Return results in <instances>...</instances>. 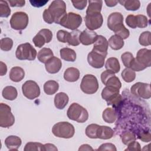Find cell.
I'll use <instances>...</instances> for the list:
<instances>
[{"mask_svg":"<svg viewBox=\"0 0 151 151\" xmlns=\"http://www.w3.org/2000/svg\"><path fill=\"white\" fill-rule=\"evenodd\" d=\"M78 150H93V149L87 144H84L82 145L78 149Z\"/></svg>","mask_w":151,"mask_h":151,"instance_id":"cell-57","label":"cell"},{"mask_svg":"<svg viewBox=\"0 0 151 151\" xmlns=\"http://www.w3.org/2000/svg\"><path fill=\"white\" fill-rule=\"evenodd\" d=\"M121 76L123 80L126 83L132 82L136 78L135 72L129 68H124L122 71Z\"/></svg>","mask_w":151,"mask_h":151,"instance_id":"cell-36","label":"cell"},{"mask_svg":"<svg viewBox=\"0 0 151 151\" xmlns=\"http://www.w3.org/2000/svg\"><path fill=\"white\" fill-rule=\"evenodd\" d=\"M2 97L8 100H15L18 96V92L17 90L15 87L11 86H8L5 87L2 91Z\"/></svg>","mask_w":151,"mask_h":151,"instance_id":"cell-29","label":"cell"},{"mask_svg":"<svg viewBox=\"0 0 151 151\" xmlns=\"http://www.w3.org/2000/svg\"><path fill=\"white\" fill-rule=\"evenodd\" d=\"M107 24L108 28L113 31L116 28L123 24V15L118 12H114L110 14L107 18Z\"/></svg>","mask_w":151,"mask_h":151,"instance_id":"cell-18","label":"cell"},{"mask_svg":"<svg viewBox=\"0 0 151 151\" xmlns=\"http://www.w3.org/2000/svg\"><path fill=\"white\" fill-rule=\"evenodd\" d=\"M137 19V27L143 28L147 26L148 19L145 15L139 14L136 15Z\"/></svg>","mask_w":151,"mask_h":151,"instance_id":"cell-45","label":"cell"},{"mask_svg":"<svg viewBox=\"0 0 151 151\" xmlns=\"http://www.w3.org/2000/svg\"><path fill=\"white\" fill-rule=\"evenodd\" d=\"M125 150H141L140 145L134 140L127 145V147Z\"/></svg>","mask_w":151,"mask_h":151,"instance_id":"cell-52","label":"cell"},{"mask_svg":"<svg viewBox=\"0 0 151 151\" xmlns=\"http://www.w3.org/2000/svg\"><path fill=\"white\" fill-rule=\"evenodd\" d=\"M100 125L97 124H90L86 129V134L91 139H97V132Z\"/></svg>","mask_w":151,"mask_h":151,"instance_id":"cell-37","label":"cell"},{"mask_svg":"<svg viewBox=\"0 0 151 151\" xmlns=\"http://www.w3.org/2000/svg\"><path fill=\"white\" fill-rule=\"evenodd\" d=\"M122 5L128 11H136L140 7V2L138 0H126V1H119Z\"/></svg>","mask_w":151,"mask_h":151,"instance_id":"cell-34","label":"cell"},{"mask_svg":"<svg viewBox=\"0 0 151 151\" xmlns=\"http://www.w3.org/2000/svg\"><path fill=\"white\" fill-rule=\"evenodd\" d=\"M48 2V0H45V1H42V0L29 1V2L31 4L32 6H33L34 7H38V8L44 6Z\"/></svg>","mask_w":151,"mask_h":151,"instance_id":"cell-54","label":"cell"},{"mask_svg":"<svg viewBox=\"0 0 151 151\" xmlns=\"http://www.w3.org/2000/svg\"><path fill=\"white\" fill-rule=\"evenodd\" d=\"M82 21L83 19L80 15L74 12H68L61 19L59 24L74 31L81 25Z\"/></svg>","mask_w":151,"mask_h":151,"instance_id":"cell-6","label":"cell"},{"mask_svg":"<svg viewBox=\"0 0 151 151\" xmlns=\"http://www.w3.org/2000/svg\"><path fill=\"white\" fill-rule=\"evenodd\" d=\"M138 137L144 142H149L150 141V132L142 131L138 133Z\"/></svg>","mask_w":151,"mask_h":151,"instance_id":"cell-50","label":"cell"},{"mask_svg":"<svg viewBox=\"0 0 151 151\" xmlns=\"http://www.w3.org/2000/svg\"><path fill=\"white\" fill-rule=\"evenodd\" d=\"M80 77V71L74 67L67 68L64 73V78L68 82H75Z\"/></svg>","mask_w":151,"mask_h":151,"instance_id":"cell-24","label":"cell"},{"mask_svg":"<svg viewBox=\"0 0 151 151\" xmlns=\"http://www.w3.org/2000/svg\"><path fill=\"white\" fill-rule=\"evenodd\" d=\"M37 55L36 50L28 42L19 45L15 52L16 57L20 60H34Z\"/></svg>","mask_w":151,"mask_h":151,"instance_id":"cell-5","label":"cell"},{"mask_svg":"<svg viewBox=\"0 0 151 151\" xmlns=\"http://www.w3.org/2000/svg\"><path fill=\"white\" fill-rule=\"evenodd\" d=\"M88 6L86 10V14L93 13H100L102 8L103 1L101 0L97 1H88Z\"/></svg>","mask_w":151,"mask_h":151,"instance_id":"cell-30","label":"cell"},{"mask_svg":"<svg viewBox=\"0 0 151 151\" xmlns=\"http://www.w3.org/2000/svg\"><path fill=\"white\" fill-rule=\"evenodd\" d=\"M129 68H130L131 70H132L134 71H140L145 70L146 68L145 66H143L142 64H140L136 59V58H134L130 65Z\"/></svg>","mask_w":151,"mask_h":151,"instance_id":"cell-47","label":"cell"},{"mask_svg":"<svg viewBox=\"0 0 151 151\" xmlns=\"http://www.w3.org/2000/svg\"><path fill=\"white\" fill-rule=\"evenodd\" d=\"M97 150H114L116 151L117 149L114 145L110 143H103L97 149Z\"/></svg>","mask_w":151,"mask_h":151,"instance_id":"cell-51","label":"cell"},{"mask_svg":"<svg viewBox=\"0 0 151 151\" xmlns=\"http://www.w3.org/2000/svg\"><path fill=\"white\" fill-rule=\"evenodd\" d=\"M13 41L8 37L3 38L1 40V49L5 51H8L12 49Z\"/></svg>","mask_w":151,"mask_h":151,"instance_id":"cell-43","label":"cell"},{"mask_svg":"<svg viewBox=\"0 0 151 151\" xmlns=\"http://www.w3.org/2000/svg\"><path fill=\"white\" fill-rule=\"evenodd\" d=\"M24 96L29 100H33L40 95V88L38 84L33 80H28L22 86Z\"/></svg>","mask_w":151,"mask_h":151,"instance_id":"cell-10","label":"cell"},{"mask_svg":"<svg viewBox=\"0 0 151 151\" xmlns=\"http://www.w3.org/2000/svg\"><path fill=\"white\" fill-rule=\"evenodd\" d=\"M86 27L89 30H95L100 28L103 22V16L101 13L86 14L84 18Z\"/></svg>","mask_w":151,"mask_h":151,"instance_id":"cell-12","label":"cell"},{"mask_svg":"<svg viewBox=\"0 0 151 151\" xmlns=\"http://www.w3.org/2000/svg\"><path fill=\"white\" fill-rule=\"evenodd\" d=\"M108 46L109 44L107 39L103 35H98L96 41L94 43L93 48L92 50L107 56Z\"/></svg>","mask_w":151,"mask_h":151,"instance_id":"cell-16","label":"cell"},{"mask_svg":"<svg viewBox=\"0 0 151 151\" xmlns=\"http://www.w3.org/2000/svg\"><path fill=\"white\" fill-rule=\"evenodd\" d=\"M68 100V95L64 92H60L55 94L54 97V105L57 109L62 110L67 106Z\"/></svg>","mask_w":151,"mask_h":151,"instance_id":"cell-22","label":"cell"},{"mask_svg":"<svg viewBox=\"0 0 151 151\" xmlns=\"http://www.w3.org/2000/svg\"><path fill=\"white\" fill-rule=\"evenodd\" d=\"M80 88L86 94H92L96 93L99 88V83L97 78L92 74L85 75L82 78Z\"/></svg>","mask_w":151,"mask_h":151,"instance_id":"cell-7","label":"cell"},{"mask_svg":"<svg viewBox=\"0 0 151 151\" xmlns=\"http://www.w3.org/2000/svg\"><path fill=\"white\" fill-rule=\"evenodd\" d=\"M24 150V151L43 150L44 151V145L38 142H28L25 145Z\"/></svg>","mask_w":151,"mask_h":151,"instance_id":"cell-40","label":"cell"},{"mask_svg":"<svg viewBox=\"0 0 151 151\" xmlns=\"http://www.w3.org/2000/svg\"><path fill=\"white\" fill-rule=\"evenodd\" d=\"M5 144L9 150H18L22 144V140L17 136H9L5 139Z\"/></svg>","mask_w":151,"mask_h":151,"instance_id":"cell-21","label":"cell"},{"mask_svg":"<svg viewBox=\"0 0 151 151\" xmlns=\"http://www.w3.org/2000/svg\"><path fill=\"white\" fill-rule=\"evenodd\" d=\"M81 31L78 29H76L70 32L68 40V44L72 46H77L80 44V35L81 34Z\"/></svg>","mask_w":151,"mask_h":151,"instance_id":"cell-35","label":"cell"},{"mask_svg":"<svg viewBox=\"0 0 151 151\" xmlns=\"http://www.w3.org/2000/svg\"><path fill=\"white\" fill-rule=\"evenodd\" d=\"M61 58L66 61L74 62L76 60V53L75 51L70 48H63L60 51Z\"/></svg>","mask_w":151,"mask_h":151,"instance_id":"cell-27","label":"cell"},{"mask_svg":"<svg viewBox=\"0 0 151 151\" xmlns=\"http://www.w3.org/2000/svg\"><path fill=\"white\" fill-rule=\"evenodd\" d=\"M108 44L112 50H119L124 46V42L121 37L117 35H113L109 38L108 41Z\"/></svg>","mask_w":151,"mask_h":151,"instance_id":"cell-28","label":"cell"},{"mask_svg":"<svg viewBox=\"0 0 151 151\" xmlns=\"http://www.w3.org/2000/svg\"><path fill=\"white\" fill-rule=\"evenodd\" d=\"M106 56L91 51L88 54L87 61L90 66L95 68H101L104 66Z\"/></svg>","mask_w":151,"mask_h":151,"instance_id":"cell-15","label":"cell"},{"mask_svg":"<svg viewBox=\"0 0 151 151\" xmlns=\"http://www.w3.org/2000/svg\"><path fill=\"white\" fill-rule=\"evenodd\" d=\"M28 16L27 13L22 11L14 13L10 19V25L12 29L23 30L26 28L28 24Z\"/></svg>","mask_w":151,"mask_h":151,"instance_id":"cell-9","label":"cell"},{"mask_svg":"<svg viewBox=\"0 0 151 151\" xmlns=\"http://www.w3.org/2000/svg\"><path fill=\"white\" fill-rule=\"evenodd\" d=\"M130 91L135 96L140 98L149 99L151 97L150 85L148 83L137 82L131 87Z\"/></svg>","mask_w":151,"mask_h":151,"instance_id":"cell-11","label":"cell"},{"mask_svg":"<svg viewBox=\"0 0 151 151\" xmlns=\"http://www.w3.org/2000/svg\"><path fill=\"white\" fill-rule=\"evenodd\" d=\"M114 134L113 130L107 126H99L97 132V139H109Z\"/></svg>","mask_w":151,"mask_h":151,"instance_id":"cell-26","label":"cell"},{"mask_svg":"<svg viewBox=\"0 0 151 151\" xmlns=\"http://www.w3.org/2000/svg\"><path fill=\"white\" fill-rule=\"evenodd\" d=\"M15 123V117L11 112V107L6 104H0V126L8 128Z\"/></svg>","mask_w":151,"mask_h":151,"instance_id":"cell-8","label":"cell"},{"mask_svg":"<svg viewBox=\"0 0 151 151\" xmlns=\"http://www.w3.org/2000/svg\"><path fill=\"white\" fill-rule=\"evenodd\" d=\"M7 67L6 65L2 61H0V74L3 76L6 74Z\"/></svg>","mask_w":151,"mask_h":151,"instance_id":"cell-56","label":"cell"},{"mask_svg":"<svg viewBox=\"0 0 151 151\" xmlns=\"http://www.w3.org/2000/svg\"><path fill=\"white\" fill-rule=\"evenodd\" d=\"M47 71L50 74L58 73L62 67V62L60 58L53 56L45 63Z\"/></svg>","mask_w":151,"mask_h":151,"instance_id":"cell-20","label":"cell"},{"mask_svg":"<svg viewBox=\"0 0 151 151\" xmlns=\"http://www.w3.org/2000/svg\"><path fill=\"white\" fill-rule=\"evenodd\" d=\"M59 88L58 83L54 80H48L44 84V91L47 95L55 94Z\"/></svg>","mask_w":151,"mask_h":151,"instance_id":"cell-31","label":"cell"},{"mask_svg":"<svg viewBox=\"0 0 151 151\" xmlns=\"http://www.w3.org/2000/svg\"><path fill=\"white\" fill-rule=\"evenodd\" d=\"M67 14L66 4L64 1L55 0L45 9L42 14L44 21L47 24H60L61 19Z\"/></svg>","mask_w":151,"mask_h":151,"instance_id":"cell-1","label":"cell"},{"mask_svg":"<svg viewBox=\"0 0 151 151\" xmlns=\"http://www.w3.org/2000/svg\"><path fill=\"white\" fill-rule=\"evenodd\" d=\"M134 57L133 54L130 52H125L121 55V59L123 65L126 68H129L130 65L133 61Z\"/></svg>","mask_w":151,"mask_h":151,"instance_id":"cell-44","label":"cell"},{"mask_svg":"<svg viewBox=\"0 0 151 151\" xmlns=\"http://www.w3.org/2000/svg\"><path fill=\"white\" fill-rule=\"evenodd\" d=\"M150 32L145 31L143 32L139 36V44L142 46H148L150 45Z\"/></svg>","mask_w":151,"mask_h":151,"instance_id":"cell-42","label":"cell"},{"mask_svg":"<svg viewBox=\"0 0 151 151\" xmlns=\"http://www.w3.org/2000/svg\"><path fill=\"white\" fill-rule=\"evenodd\" d=\"M71 2L74 6V7L79 10H83L85 8L87 5V1H71Z\"/></svg>","mask_w":151,"mask_h":151,"instance_id":"cell-49","label":"cell"},{"mask_svg":"<svg viewBox=\"0 0 151 151\" xmlns=\"http://www.w3.org/2000/svg\"><path fill=\"white\" fill-rule=\"evenodd\" d=\"M67 115L69 119L78 123H84L88 118L87 110L77 103H73L70 106L67 111Z\"/></svg>","mask_w":151,"mask_h":151,"instance_id":"cell-2","label":"cell"},{"mask_svg":"<svg viewBox=\"0 0 151 151\" xmlns=\"http://www.w3.org/2000/svg\"><path fill=\"white\" fill-rule=\"evenodd\" d=\"M58 149L57 147L51 143H47L44 145V151H47V150H55L57 151Z\"/></svg>","mask_w":151,"mask_h":151,"instance_id":"cell-55","label":"cell"},{"mask_svg":"<svg viewBox=\"0 0 151 151\" xmlns=\"http://www.w3.org/2000/svg\"><path fill=\"white\" fill-rule=\"evenodd\" d=\"M97 36L98 35L95 31L86 29L82 31L80 34V43L84 45H89L94 44L97 38Z\"/></svg>","mask_w":151,"mask_h":151,"instance_id":"cell-19","label":"cell"},{"mask_svg":"<svg viewBox=\"0 0 151 151\" xmlns=\"http://www.w3.org/2000/svg\"><path fill=\"white\" fill-rule=\"evenodd\" d=\"M136 59L146 68L151 65V50L142 48L138 51Z\"/></svg>","mask_w":151,"mask_h":151,"instance_id":"cell-17","label":"cell"},{"mask_svg":"<svg viewBox=\"0 0 151 151\" xmlns=\"http://www.w3.org/2000/svg\"><path fill=\"white\" fill-rule=\"evenodd\" d=\"M101 80L106 86L113 87L118 89H120L122 87V83L119 78L114 73L108 70H106L101 73Z\"/></svg>","mask_w":151,"mask_h":151,"instance_id":"cell-14","label":"cell"},{"mask_svg":"<svg viewBox=\"0 0 151 151\" xmlns=\"http://www.w3.org/2000/svg\"><path fill=\"white\" fill-rule=\"evenodd\" d=\"M11 14V9L7 1H0V17L7 18Z\"/></svg>","mask_w":151,"mask_h":151,"instance_id":"cell-41","label":"cell"},{"mask_svg":"<svg viewBox=\"0 0 151 151\" xmlns=\"http://www.w3.org/2000/svg\"><path fill=\"white\" fill-rule=\"evenodd\" d=\"M126 24L132 28H136L137 27V19L136 15H129L126 18Z\"/></svg>","mask_w":151,"mask_h":151,"instance_id":"cell-48","label":"cell"},{"mask_svg":"<svg viewBox=\"0 0 151 151\" xmlns=\"http://www.w3.org/2000/svg\"><path fill=\"white\" fill-rule=\"evenodd\" d=\"M52 38V33L48 29H41L33 38L32 41L35 47L41 48L45 43H49Z\"/></svg>","mask_w":151,"mask_h":151,"instance_id":"cell-13","label":"cell"},{"mask_svg":"<svg viewBox=\"0 0 151 151\" xmlns=\"http://www.w3.org/2000/svg\"><path fill=\"white\" fill-rule=\"evenodd\" d=\"M120 136L122 143L125 145H128L130 143L136 140V137L134 134L133 132L129 131L123 132Z\"/></svg>","mask_w":151,"mask_h":151,"instance_id":"cell-39","label":"cell"},{"mask_svg":"<svg viewBox=\"0 0 151 151\" xmlns=\"http://www.w3.org/2000/svg\"><path fill=\"white\" fill-rule=\"evenodd\" d=\"M54 56L52 51L49 48H42L39 51L37 58L42 63H45L48 60Z\"/></svg>","mask_w":151,"mask_h":151,"instance_id":"cell-33","label":"cell"},{"mask_svg":"<svg viewBox=\"0 0 151 151\" xmlns=\"http://www.w3.org/2000/svg\"><path fill=\"white\" fill-rule=\"evenodd\" d=\"M105 68L114 74L118 73L120 70V65L118 59L115 57L108 58L105 64Z\"/></svg>","mask_w":151,"mask_h":151,"instance_id":"cell-25","label":"cell"},{"mask_svg":"<svg viewBox=\"0 0 151 151\" xmlns=\"http://www.w3.org/2000/svg\"><path fill=\"white\" fill-rule=\"evenodd\" d=\"M120 90L110 86H106L101 91L102 98L106 101L107 105L117 106L121 102L122 97L119 94Z\"/></svg>","mask_w":151,"mask_h":151,"instance_id":"cell-4","label":"cell"},{"mask_svg":"<svg viewBox=\"0 0 151 151\" xmlns=\"http://www.w3.org/2000/svg\"><path fill=\"white\" fill-rule=\"evenodd\" d=\"M106 5L109 7H113L117 5L118 3V1H104Z\"/></svg>","mask_w":151,"mask_h":151,"instance_id":"cell-58","label":"cell"},{"mask_svg":"<svg viewBox=\"0 0 151 151\" xmlns=\"http://www.w3.org/2000/svg\"><path fill=\"white\" fill-rule=\"evenodd\" d=\"M69 35H70L69 32L65 30L60 29L58 31L57 33V38L60 42H61L63 43H66V42L67 43Z\"/></svg>","mask_w":151,"mask_h":151,"instance_id":"cell-46","label":"cell"},{"mask_svg":"<svg viewBox=\"0 0 151 151\" xmlns=\"http://www.w3.org/2000/svg\"><path fill=\"white\" fill-rule=\"evenodd\" d=\"M52 132L57 137L70 139L74 136L75 129L73 125L69 122H60L53 126Z\"/></svg>","mask_w":151,"mask_h":151,"instance_id":"cell-3","label":"cell"},{"mask_svg":"<svg viewBox=\"0 0 151 151\" xmlns=\"http://www.w3.org/2000/svg\"><path fill=\"white\" fill-rule=\"evenodd\" d=\"M8 2L12 7H22L25 5V1L24 0H13L8 1Z\"/></svg>","mask_w":151,"mask_h":151,"instance_id":"cell-53","label":"cell"},{"mask_svg":"<svg viewBox=\"0 0 151 151\" xmlns=\"http://www.w3.org/2000/svg\"><path fill=\"white\" fill-rule=\"evenodd\" d=\"M103 119L107 123H114L117 118L116 112L113 108H106L103 112Z\"/></svg>","mask_w":151,"mask_h":151,"instance_id":"cell-32","label":"cell"},{"mask_svg":"<svg viewBox=\"0 0 151 151\" xmlns=\"http://www.w3.org/2000/svg\"><path fill=\"white\" fill-rule=\"evenodd\" d=\"M113 31L115 33V35L121 37L123 40L127 38L130 35L129 30L125 27L123 24L116 28Z\"/></svg>","mask_w":151,"mask_h":151,"instance_id":"cell-38","label":"cell"},{"mask_svg":"<svg viewBox=\"0 0 151 151\" xmlns=\"http://www.w3.org/2000/svg\"><path fill=\"white\" fill-rule=\"evenodd\" d=\"M25 76V71L24 69L20 67H12L9 72V77L11 80L14 82L21 81Z\"/></svg>","mask_w":151,"mask_h":151,"instance_id":"cell-23","label":"cell"}]
</instances>
